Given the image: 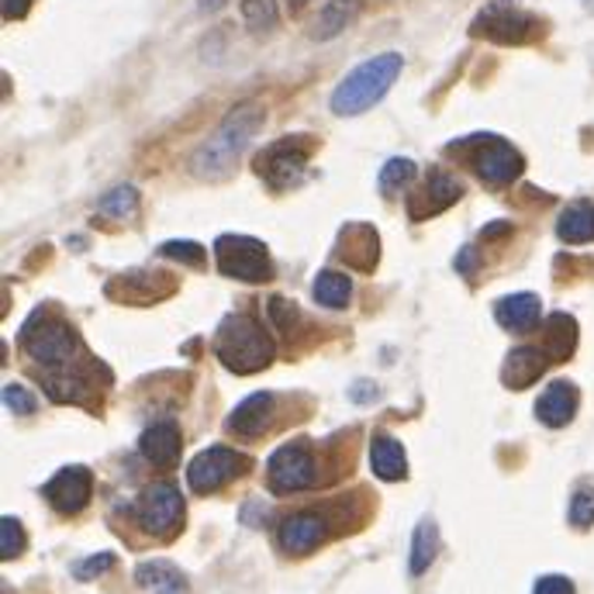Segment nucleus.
<instances>
[{"mask_svg":"<svg viewBox=\"0 0 594 594\" xmlns=\"http://www.w3.org/2000/svg\"><path fill=\"white\" fill-rule=\"evenodd\" d=\"M263 105L256 100H245V105H235L229 114L221 118V125L201 142L191 156V173L197 180H221L235 170V162L242 159V153L253 146V138L263 129Z\"/></svg>","mask_w":594,"mask_h":594,"instance_id":"nucleus-1","label":"nucleus"},{"mask_svg":"<svg viewBox=\"0 0 594 594\" xmlns=\"http://www.w3.org/2000/svg\"><path fill=\"white\" fill-rule=\"evenodd\" d=\"M401 70H404L401 52H380V56L363 59V63L346 73L339 80V87L332 90V97H329L332 114L356 118L363 111H371L387 97V90L398 84Z\"/></svg>","mask_w":594,"mask_h":594,"instance_id":"nucleus-2","label":"nucleus"},{"mask_svg":"<svg viewBox=\"0 0 594 594\" xmlns=\"http://www.w3.org/2000/svg\"><path fill=\"white\" fill-rule=\"evenodd\" d=\"M446 153L460 156V162H466L487 187H508V183H516L525 170L522 153L495 132H477V135L457 138V142H449Z\"/></svg>","mask_w":594,"mask_h":594,"instance_id":"nucleus-3","label":"nucleus"},{"mask_svg":"<svg viewBox=\"0 0 594 594\" xmlns=\"http://www.w3.org/2000/svg\"><path fill=\"white\" fill-rule=\"evenodd\" d=\"M215 356L232 374H259L274 360V339L250 315H225L215 332Z\"/></svg>","mask_w":594,"mask_h":594,"instance_id":"nucleus-4","label":"nucleus"},{"mask_svg":"<svg viewBox=\"0 0 594 594\" xmlns=\"http://www.w3.org/2000/svg\"><path fill=\"white\" fill-rule=\"evenodd\" d=\"M543 22L532 11H525L519 0H487L470 22V35L484 38L495 46H529L543 38Z\"/></svg>","mask_w":594,"mask_h":594,"instance_id":"nucleus-5","label":"nucleus"},{"mask_svg":"<svg viewBox=\"0 0 594 594\" xmlns=\"http://www.w3.org/2000/svg\"><path fill=\"white\" fill-rule=\"evenodd\" d=\"M315 146H318V142L312 135H283V138L270 142V146L256 153L253 173L263 183L277 187V191H291L304 180V173H308Z\"/></svg>","mask_w":594,"mask_h":594,"instance_id":"nucleus-6","label":"nucleus"},{"mask_svg":"<svg viewBox=\"0 0 594 594\" xmlns=\"http://www.w3.org/2000/svg\"><path fill=\"white\" fill-rule=\"evenodd\" d=\"M215 263L225 277L242 283H266L274 277V259L266 242L256 235H218L215 239Z\"/></svg>","mask_w":594,"mask_h":594,"instance_id":"nucleus-7","label":"nucleus"},{"mask_svg":"<svg viewBox=\"0 0 594 594\" xmlns=\"http://www.w3.org/2000/svg\"><path fill=\"white\" fill-rule=\"evenodd\" d=\"M318 481V466L312 457V443L308 439H291L277 446L270 460H266V487L274 495H298V490H308Z\"/></svg>","mask_w":594,"mask_h":594,"instance_id":"nucleus-8","label":"nucleus"},{"mask_svg":"<svg viewBox=\"0 0 594 594\" xmlns=\"http://www.w3.org/2000/svg\"><path fill=\"white\" fill-rule=\"evenodd\" d=\"M135 516H138L142 532H149V536H156V540L177 536L180 525H183V495H180V487L173 481L149 484L146 490H142Z\"/></svg>","mask_w":594,"mask_h":594,"instance_id":"nucleus-9","label":"nucleus"},{"mask_svg":"<svg viewBox=\"0 0 594 594\" xmlns=\"http://www.w3.org/2000/svg\"><path fill=\"white\" fill-rule=\"evenodd\" d=\"M245 460L242 453L229 446H208L191 460L187 466V487L197 490V495H211V490H221L225 484H232L239 474H245Z\"/></svg>","mask_w":594,"mask_h":594,"instance_id":"nucleus-10","label":"nucleus"},{"mask_svg":"<svg viewBox=\"0 0 594 594\" xmlns=\"http://www.w3.org/2000/svg\"><path fill=\"white\" fill-rule=\"evenodd\" d=\"M463 197V183L446 173V170H425L422 183L408 194V215H412L415 221H425L433 215H443L446 208H453V204Z\"/></svg>","mask_w":594,"mask_h":594,"instance_id":"nucleus-11","label":"nucleus"},{"mask_svg":"<svg viewBox=\"0 0 594 594\" xmlns=\"http://www.w3.org/2000/svg\"><path fill=\"white\" fill-rule=\"evenodd\" d=\"M94 495V477L87 466H63L59 474L46 484V498L59 511V516H76L84 511Z\"/></svg>","mask_w":594,"mask_h":594,"instance_id":"nucleus-12","label":"nucleus"},{"mask_svg":"<svg viewBox=\"0 0 594 594\" xmlns=\"http://www.w3.org/2000/svg\"><path fill=\"white\" fill-rule=\"evenodd\" d=\"M270 419H274V395L256 391L245 401H239V408H232V415L225 419V428L239 439H259L270 428Z\"/></svg>","mask_w":594,"mask_h":594,"instance_id":"nucleus-13","label":"nucleus"},{"mask_svg":"<svg viewBox=\"0 0 594 594\" xmlns=\"http://www.w3.org/2000/svg\"><path fill=\"white\" fill-rule=\"evenodd\" d=\"M322 540H325V519L315 516V511L287 516L277 529V543L283 546V553H294V557H304V553L318 549Z\"/></svg>","mask_w":594,"mask_h":594,"instance_id":"nucleus-14","label":"nucleus"},{"mask_svg":"<svg viewBox=\"0 0 594 594\" xmlns=\"http://www.w3.org/2000/svg\"><path fill=\"white\" fill-rule=\"evenodd\" d=\"M336 256L356 266V270L371 274L380 259V235L374 232V225H346L336 245Z\"/></svg>","mask_w":594,"mask_h":594,"instance_id":"nucleus-15","label":"nucleus"},{"mask_svg":"<svg viewBox=\"0 0 594 594\" xmlns=\"http://www.w3.org/2000/svg\"><path fill=\"white\" fill-rule=\"evenodd\" d=\"M177 283L167 277L159 280L156 274L146 270H132V274H118L114 280H108V294L114 301H135V304H149V301H162V294H173Z\"/></svg>","mask_w":594,"mask_h":594,"instance_id":"nucleus-16","label":"nucleus"},{"mask_svg":"<svg viewBox=\"0 0 594 594\" xmlns=\"http://www.w3.org/2000/svg\"><path fill=\"white\" fill-rule=\"evenodd\" d=\"M578 401H581V395L570 380H553V384H546V391L536 401V419L549 428H563L573 415H578Z\"/></svg>","mask_w":594,"mask_h":594,"instance_id":"nucleus-17","label":"nucleus"},{"mask_svg":"<svg viewBox=\"0 0 594 594\" xmlns=\"http://www.w3.org/2000/svg\"><path fill=\"white\" fill-rule=\"evenodd\" d=\"M180 449H183V436L177 422H156L138 439V453L156 466H177Z\"/></svg>","mask_w":594,"mask_h":594,"instance_id":"nucleus-18","label":"nucleus"},{"mask_svg":"<svg viewBox=\"0 0 594 594\" xmlns=\"http://www.w3.org/2000/svg\"><path fill=\"white\" fill-rule=\"evenodd\" d=\"M549 366V356L546 350L540 346H519V350H511L505 356V366H501V380L505 387H511V391H522V387H529L532 380H540L546 374Z\"/></svg>","mask_w":594,"mask_h":594,"instance_id":"nucleus-19","label":"nucleus"},{"mask_svg":"<svg viewBox=\"0 0 594 594\" xmlns=\"http://www.w3.org/2000/svg\"><path fill=\"white\" fill-rule=\"evenodd\" d=\"M540 315H543V304L536 294H508L495 304V318L501 329L508 332H532L540 325Z\"/></svg>","mask_w":594,"mask_h":594,"instance_id":"nucleus-20","label":"nucleus"},{"mask_svg":"<svg viewBox=\"0 0 594 594\" xmlns=\"http://www.w3.org/2000/svg\"><path fill=\"white\" fill-rule=\"evenodd\" d=\"M360 8H363V0H329V4L315 14V22L308 28L312 43H332V38H339L356 22Z\"/></svg>","mask_w":594,"mask_h":594,"instance_id":"nucleus-21","label":"nucleus"},{"mask_svg":"<svg viewBox=\"0 0 594 594\" xmlns=\"http://www.w3.org/2000/svg\"><path fill=\"white\" fill-rule=\"evenodd\" d=\"M371 466H374V474L387 484H395V481H404L408 477V457H404V446L395 439V436H387V433H377L374 443H371Z\"/></svg>","mask_w":594,"mask_h":594,"instance_id":"nucleus-22","label":"nucleus"},{"mask_svg":"<svg viewBox=\"0 0 594 594\" xmlns=\"http://www.w3.org/2000/svg\"><path fill=\"white\" fill-rule=\"evenodd\" d=\"M135 581L138 587H146L153 594H187V578L173 567L170 560H146L135 567Z\"/></svg>","mask_w":594,"mask_h":594,"instance_id":"nucleus-23","label":"nucleus"},{"mask_svg":"<svg viewBox=\"0 0 594 594\" xmlns=\"http://www.w3.org/2000/svg\"><path fill=\"white\" fill-rule=\"evenodd\" d=\"M557 239L567 245L594 242V201H573L557 218Z\"/></svg>","mask_w":594,"mask_h":594,"instance_id":"nucleus-24","label":"nucleus"},{"mask_svg":"<svg viewBox=\"0 0 594 594\" xmlns=\"http://www.w3.org/2000/svg\"><path fill=\"white\" fill-rule=\"evenodd\" d=\"M436 553H439V529L433 519H422L412 532V546H408V570L422 578L436 563Z\"/></svg>","mask_w":594,"mask_h":594,"instance_id":"nucleus-25","label":"nucleus"},{"mask_svg":"<svg viewBox=\"0 0 594 594\" xmlns=\"http://www.w3.org/2000/svg\"><path fill=\"white\" fill-rule=\"evenodd\" d=\"M578 346V325H573L570 315H553L546 322V336H543V350L549 356V363H560L573 353Z\"/></svg>","mask_w":594,"mask_h":594,"instance_id":"nucleus-26","label":"nucleus"},{"mask_svg":"<svg viewBox=\"0 0 594 594\" xmlns=\"http://www.w3.org/2000/svg\"><path fill=\"white\" fill-rule=\"evenodd\" d=\"M312 294H315V301L322 304V308L339 312V308H346V304H350V298H353V280L346 277V274H332V270H325V274H318V277H315Z\"/></svg>","mask_w":594,"mask_h":594,"instance_id":"nucleus-27","label":"nucleus"},{"mask_svg":"<svg viewBox=\"0 0 594 594\" xmlns=\"http://www.w3.org/2000/svg\"><path fill=\"white\" fill-rule=\"evenodd\" d=\"M415 173H419V167L412 159H404V156H395V159H387L384 167H380V194L384 197H395L398 191H404V187H412V180H415Z\"/></svg>","mask_w":594,"mask_h":594,"instance_id":"nucleus-28","label":"nucleus"},{"mask_svg":"<svg viewBox=\"0 0 594 594\" xmlns=\"http://www.w3.org/2000/svg\"><path fill=\"white\" fill-rule=\"evenodd\" d=\"M242 25L250 28L253 35H266L274 32L280 14H277V0H242Z\"/></svg>","mask_w":594,"mask_h":594,"instance_id":"nucleus-29","label":"nucleus"},{"mask_svg":"<svg viewBox=\"0 0 594 594\" xmlns=\"http://www.w3.org/2000/svg\"><path fill=\"white\" fill-rule=\"evenodd\" d=\"M97 211L108 215V218H132L138 211V191L132 187V183H118L114 191H108L97 201Z\"/></svg>","mask_w":594,"mask_h":594,"instance_id":"nucleus-30","label":"nucleus"},{"mask_svg":"<svg viewBox=\"0 0 594 594\" xmlns=\"http://www.w3.org/2000/svg\"><path fill=\"white\" fill-rule=\"evenodd\" d=\"M266 315H270V325H274V329L283 339H291L294 336V325L301 322L298 304H291L287 298H270V304H266Z\"/></svg>","mask_w":594,"mask_h":594,"instance_id":"nucleus-31","label":"nucleus"},{"mask_svg":"<svg viewBox=\"0 0 594 594\" xmlns=\"http://www.w3.org/2000/svg\"><path fill=\"white\" fill-rule=\"evenodd\" d=\"M22 549H25V529H22V522H17L14 516H4V522H0V557L14 560Z\"/></svg>","mask_w":594,"mask_h":594,"instance_id":"nucleus-32","label":"nucleus"},{"mask_svg":"<svg viewBox=\"0 0 594 594\" xmlns=\"http://www.w3.org/2000/svg\"><path fill=\"white\" fill-rule=\"evenodd\" d=\"M570 525L573 529H591L594 525V490L581 487L570 498Z\"/></svg>","mask_w":594,"mask_h":594,"instance_id":"nucleus-33","label":"nucleus"},{"mask_svg":"<svg viewBox=\"0 0 594 594\" xmlns=\"http://www.w3.org/2000/svg\"><path fill=\"white\" fill-rule=\"evenodd\" d=\"M167 259H177V263H191V266H204V250H201V242H191V239H170L167 245L159 250Z\"/></svg>","mask_w":594,"mask_h":594,"instance_id":"nucleus-34","label":"nucleus"},{"mask_svg":"<svg viewBox=\"0 0 594 594\" xmlns=\"http://www.w3.org/2000/svg\"><path fill=\"white\" fill-rule=\"evenodd\" d=\"M114 567V553H94V557H87L84 563H76L73 567V578H80V581H94L97 573H105V570H111Z\"/></svg>","mask_w":594,"mask_h":594,"instance_id":"nucleus-35","label":"nucleus"},{"mask_svg":"<svg viewBox=\"0 0 594 594\" xmlns=\"http://www.w3.org/2000/svg\"><path fill=\"white\" fill-rule=\"evenodd\" d=\"M4 404L11 408L14 415H32L35 412V398H32V391H25L22 384H8L4 387Z\"/></svg>","mask_w":594,"mask_h":594,"instance_id":"nucleus-36","label":"nucleus"},{"mask_svg":"<svg viewBox=\"0 0 594 594\" xmlns=\"http://www.w3.org/2000/svg\"><path fill=\"white\" fill-rule=\"evenodd\" d=\"M532 594H573V581L570 578H560V573H546V578L536 581Z\"/></svg>","mask_w":594,"mask_h":594,"instance_id":"nucleus-37","label":"nucleus"},{"mask_svg":"<svg viewBox=\"0 0 594 594\" xmlns=\"http://www.w3.org/2000/svg\"><path fill=\"white\" fill-rule=\"evenodd\" d=\"M0 4H4V17H8V22H17V17H25L32 11L35 0H0Z\"/></svg>","mask_w":594,"mask_h":594,"instance_id":"nucleus-38","label":"nucleus"},{"mask_svg":"<svg viewBox=\"0 0 594 594\" xmlns=\"http://www.w3.org/2000/svg\"><path fill=\"white\" fill-rule=\"evenodd\" d=\"M474 266H477V250H474V245H466V250L457 256V270L460 274H474Z\"/></svg>","mask_w":594,"mask_h":594,"instance_id":"nucleus-39","label":"nucleus"},{"mask_svg":"<svg viewBox=\"0 0 594 594\" xmlns=\"http://www.w3.org/2000/svg\"><path fill=\"white\" fill-rule=\"evenodd\" d=\"M225 4H229V0H197V11L201 14H218Z\"/></svg>","mask_w":594,"mask_h":594,"instance_id":"nucleus-40","label":"nucleus"},{"mask_svg":"<svg viewBox=\"0 0 594 594\" xmlns=\"http://www.w3.org/2000/svg\"><path fill=\"white\" fill-rule=\"evenodd\" d=\"M283 4H287V8H291V11H301V8H308V4H312V0H283Z\"/></svg>","mask_w":594,"mask_h":594,"instance_id":"nucleus-41","label":"nucleus"}]
</instances>
